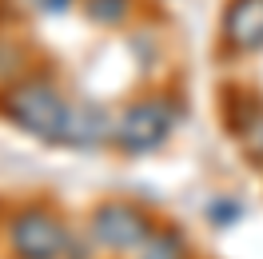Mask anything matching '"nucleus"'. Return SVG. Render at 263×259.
<instances>
[{"label":"nucleus","mask_w":263,"mask_h":259,"mask_svg":"<svg viewBox=\"0 0 263 259\" xmlns=\"http://www.w3.org/2000/svg\"><path fill=\"white\" fill-rule=\"evenodd\" d=\"M0 112L8 116L12 124H20L24 132H32V136H40V140H56V144H60L68 104H64V96H60L48 80H20V84H12V88L4 92Z\"/></svg>","instance_id":"1"},{"label":"nucleus","mask_w":263,"mask_h":259,"mask_svg":"<svg viewBox=\"0 0 263 259\" xmlns=\"http://www.w3.org/2000/svg\"><path fill=\"white\" fill-rule=\"evenodd\" d=\"M8 243L20 259H60L68 251V231L52 211L24 208L8 224Z\"/></svg>","instance_id":"2"},{"label":"nucleus","mask_w":263,"mask_h":259,"mask_svg":"<svg viewBox=\"0 0 263 259\" xmlns=\"http://www.w3.org/2000/svg\"><path fill=\"white\" fill-rule=\"evenodd\" d=\"M152 227L148 215L132 203H104L92 215V239L100 247H112V251H140L148 243Z\"/></svg>","instance_id":"3"},{"label":"nucleus","mask_w":263,"mask_h":259,"mask_svg":"<svg viewBox=\"0 0 263 259\" xmlns=\"http://www.w3.org/2000/svg\"><path fill=\"white\" fill-rule=\"evenodd\" d=\"M167 128H172V112H167V104L160 100H140V104H132L124 108V116L116 120V144L124 147V152H152L156 144H164Z\"/></svg>","instance_id":"4"},{"label":"nucleus","mask_w":263,"mask_h":259,"mask_svg":"<svg viewBox=\"0 0 263 259\" xmlns=\"http://www.w3.org/2000/svg\"><path fill=\"white\" fill-rule=\"evenodd\" d=\"M223 36L235 52L263 48V0H231L223 12Z\"/></svg>","instance_id":"5"},{"label":"nucleus","mask_w":263,"mask_h":259,"mask_svg":"<svg viewBox=\"0 0 263 259\" xmlns=\"http://www.w3.org/2000/svg\"><path fill=\"white\" fill-rule=\"evenodd\" d=\"M108 132V116L92 108V104H68V116H64V132H60V144H72V147H92L100 144Z\"/></svg>","instance_id":"6"},{"label":"nucleus","mask_w":263,"mask_h":259,"mask_svg":"<svg viewBox=\"0 0 263 259\" xmlns=\"http://www.w3.org/2000/svg\"><path fill=\"white\" fill-rule=\"evenodd\" d=\"M140 259H187V247H183V239L176 231H156L140 247Z\"/></svg>","instance_id":"7"},{"label":"nucleus","mask_w":263,"mask_h":259,"mask_svg":"<svg viewBox=\"0 0 263 259\" xmlns=\"http://www.w3.org/2000/svg\"><path fill=\"white\" fill-rule=\"evenodd\" d=\"M20 72H24V48L12 40H0V88L8 92L12 84H20Z\"/></svg>","instance_id":"8"},{"label":"nucleus","mask_w":263,"mask_h":259,"mask_svg":"<svg viewBox=\"0 0 263 259\" xmlns=\"http://www.w3.org/2000/svg\"><path fill=\"white\" fill-rule=\"evenodd\" d=\"M128 8H132V0H88V16L96 24H120L128 16Z\"/></svg>","instance_id":"9"},{"label":"nucleus","mask_w":263,"mask_h":259,"mask_svg":"<svg viewBox=\"0 0 263 259\" xmlns=\"http://www.w3.org/2000/svg\"><path fill=\"white\" fill-rule=\"evenodd\" d=\"M24 8H32V12H64L72 0H20Z\"/></svg>","instance_id":"10"},{"label":"nucleus","mask_w":263,"mask_h":259,"mask_svg":"<svg viewBox=\"0 0 263 259\" xmlns=\"http://www.w3.org/2000/svg\"><path fill=\"white\" fill-rule=\"evenodd\" d=\"M212 215H215V219H219V227H228L231 219L239 215V203H223V199H219V203H215V208H212Z\"/></svg>","instance_id":"11"}]
</instances>
